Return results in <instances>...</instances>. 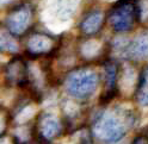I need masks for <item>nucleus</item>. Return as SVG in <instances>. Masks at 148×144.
Instances as JSON below:
<instances>
[{
  "instance_id": "1",
  "label": "nucleus",
  "mask_w": 148,
  "mask_h": 144,
  "mask_svg": "<svg viewBox=\"0 0 148 144\" xmlns=\"http://www.w3.org/2000/svg\"><path fill=\"white\" fill-rule=\"evenodd\" d=\"M134 124V118L128 111L109 110L98 114L92 124L93 136L104 143H117Z\"/></svg>"
},
{
  "instance_id": "2",
  "label": "nucleus",
  "mask_w": 148,
  "mask_h": 144,
  "mask_svg": "<svg viewBox=\"0 0 148 144\" xmlns=\"http://www.w3.org/2000/svg\"><path fill=\"white\" fill-rule=\"evenodd\" d=\"M99 86L97 71L90 68H80L72 71L66 77V92L77 100H86L96 93Z\"/></svg>"
},
{
  "instance_id": "3",
  "label": "nucleus",
  "mask_w": 148,
  "mask_h": 144,
  "mask_svg": "<svg viewBox=\"0 0 148 144\" xmlns=\"http://www.w3.org/2000/svg\"><path fill=\"white\" fill-rule=\"evenodd\" d=\"M140 0H118L114 4L108 16L110 26L116 32H128L140 22Z\"/></svg>"
},
{
  "instance_id": "4",
  "label": "nucleus",
  "mask_w": 148,
  "mask_h": 144,
  "mask_svg": "<svg viewBox=\"0 0 148 144\" xmlns=\"http://www.w3.org/2000/svg\"><path fill=\"white\" fill-rule=\"evenodd\" d=\"M115 49L125 58L143 61L148 58V31L140 32L130 41L121 39L115 42Z\"/></svg>"
},
{
  "instance_id": "5",
  "label": "nucleus",
  "mask_w": 148,
  "mask_h": 144,
  "mask_svg": "<svg viewBox=\"0 0 148 144\" xmlns=\"http://www.w3.org/2000/svg\"><path fill=\"white\" fill-rule=\"evenodd\" d=\"M32 20V10L29 5L17 6L6 18V29L13 36H22L26 32Z\"/></svg>"
},
{
  "instance_id": "6",
  "label": "nucleus",
  "mask_w": 148,
  "mask_h": 144,
  "mask_svg": "<svg viewBox=\"0 0 148 144\" xmlns=\"http://www.w3.org/2000/svg\"><path fill=\"white\" fill-rule=\"evenodd\" d=\"M6 79L12 85H25L29 81V69L19 57L13 58L6 67Z\"/></svg>"
},
{
  "instance_id": "7",
  "label": "nucleus",
  "mask_w": 148,
  "mask_h": 144,
  "mask_svg": "<svg viewBox=\"0 0 148 144\" xmlns=\"http://www.w3.org/2000/svg\"><path fill=\"white\" fill-rule=\"evenodd\" d=\"M104 12L100 10H93L88 12L84 19L80 22L79 29L85 36H93L98 33L104 23Z\"/></svg>"
},
{
  "instance_id": "8",
  "label": "nucleus",
  "mask_w": 148,
  "mask_h": 144,
  "mask_svg": "<svg viewBox=\"0 0 148 144\" xmlns=\"http://www.w3.org/2000/svg\"><path fill=\"white\" fill-rule=\"evenodd\" d=\"M27 51L31 55H45L54 48V39L48 35L35 33L27 41Z\"/></svg>"
},
{
  "instance_id": "9",
  "label": "nucleus",
  "mask_w": 148,
  "mask_h": 144,
  "mask_svg": "<svg viewBox=\"0 0 148 144\" xmlns=\"http://www.w3.org/2000/svg\"><path fill=\"white\" fill-rule=\"evenodd\" d=\"M38 132L44 141H51L58 137L61 132V124L59 119L53 114H45L40 122Z\"/></svg>"
},
{
  "instance_id": "10",
  "label": "nucleus",
  "mask_w": 148,
  "mask_h": 144,
  "mask_svg": "<svg viewBox=\"0 0 148 144\" xmlns=\"http://www.w3.org/2000/svg\"><path fill=\"white\" fill-rule=\"evenodd\" d=\"M104 73H105V98L106 100H111L116 95V84H117V68L116 66L110 61L104 62Z\"/></svg>"
},
{
  "instance_id": "11",
  "label": "nucleus",
  "mask_w": 148,
  "mask_h": 144,
  "mask_svg": "<svg viewBox=\"0 0 148 144\" xmlns=\"http://www.w3.org/2000/svg\"><path fill=\"white\" fill-rule=\"evenodd\" d=\"M136 100L141 106H148V67H146L138 76L136 87Z\"/></svg>"
},
{
  "instance_id": "12",
  "label": "nucleus",
  "mask_w": 148,
  "mask_h": 144,
  "mask_svg": "<svg viewBox=\"0 0 148 144\" xmlns=\"http://www.w3.org/2000/svg\"><path fill=\"white\" fill-rule=\"evenodd\" d=\"M13 37L14 36L11 35L8 31L0 30V50L11 54L17 52L19 47H18V43Z\"/></svg>"
},
{
  "instance_id": "13",
  "label": "nucleus",
  "mask_w": 148,
  "mask_h": 144,
  "mask_svg": "<svg viewBox=\"0 0 148 144\" xmlns=\"http://www.w3.org/2000/svg\"><path fill=\"white\" fill-rule=\"evenodd\" d=\"M5 129H6V122H5L4 115L0 113V136L5 132Z\"/></svg>"
},
{
  "instance_id": "14",
  "label": "nucleus",
  "mask_w": 148,
  "mask_h": 144,
  "mask_svg": "<svg viewBox=\"0 0 148 144\" xmlns=\"http://www.w3.org/2000/svg\"><path fill=\"white\" fill-rule=\"evenodd\" d=\"M147 142H148V137H147Z\"/></svg>"
}]
</instances>
